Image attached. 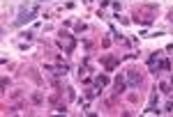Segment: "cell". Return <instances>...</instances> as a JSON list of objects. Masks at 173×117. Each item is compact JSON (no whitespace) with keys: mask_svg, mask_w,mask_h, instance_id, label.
Returning a JSON list of instances; mask_svg holds the SVG:
<instances>
[{"mask_svg":"<svg viewBox=\"0 0 173 117\" xmlns=\"http://www.w3.org/2000/svg\"><path fill=\"white\" fill-rule=\"evenodd\" d=\"M74 37H72V34H60V46H65V51H67V53H72V51H74Z\"/></svg>","mask_w":173,"mask_h":117,"instance_id":"6da1fadb","label":"cell"},{"mask_svg":"<svg viewBox=\"0 0 173 117\" xmlns=\"http://www.w3.org/2000/svg\"><path fill=\"white\" fill-rule=\"evenodd\" d=\"M95 83H97V87L102 90V87H104L106 83H109V78H106V76H97V78H95Z\"/></svg>","mask_w":173,"mask_h":117,"instance_id":"7a4b0ae2","label":"cell"},{"mask_svg":"<svg viewBox=\"0 0 173 117\" xmlns=\"http://www.w3.org/2000/svg\"><path fill=\"white\" fill-rule=\"evenodd\" d=\"M129 83H132V85L134 83H141V76L136 74V71H129Z\"/></svg>","mask_w":173,"mask_h":117,"instance_id":"3957f363","label":"cell"},{"mask_svg":"<svg viewBox=\"0 0 173 117\" xmlns=\"http://www.w3.org/2000/svg\"><path fill=\"white\" fill-rule=\"evenodd\" d=\"M122 90H125V78L120 76V78L116 80V92H122Z\"/></svg>","mask_w":173,"mask_h":117,"instance_id":"277c9868","label":"cell"},{"mask_svg":"<svg viewBox=\"0 0 173 117\" xmlns=\"http://www.w3.org/2000/svg\"><path fill=\"white\" fill-rule=\"evenodd\" d=\"M104 64H106L109 69H113V67H116V57H106V60H104Z\"/></svg>","mask_w":173,"mask_h":117,"instance_id":"5b68a950","label":"cell"},{"mask_svg":"<svg viewBox=\"0 0 173 117\" xmlns=\"http://www.w3.org/2000/svg\"><path fill=\"white\" fill-rule=\"evenodd\" d=\"M83 2H90V0H83Z\"/></svg>","mask_w":173,"mask_h":117,"instance_id":"8992f818","label":"cell"},{"mask_svg":"<svg viewBox=\"0 0 173 117\" xmlns=\"http://www.w3.org/2000/svg\"><path fill=\"white\" fill-rule=\"evenodd\" d=\"M171 51H173V44H171Z\"/></svg>","mask_w":173,"mask_h":117,"instance_id":"52a82bcc","label":"cell"}]
</instances>
